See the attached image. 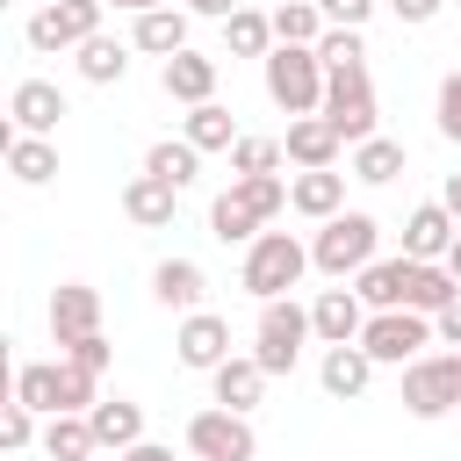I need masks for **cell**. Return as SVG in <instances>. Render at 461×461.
I'll use <instances>...</instances> for the list:
<instances>
[{"mask_svg":"<svg viewBox=\"0 0 461 461\" xmlns=\"http://www.w3.org/2000/svg\"><path fill=\"white\" fill-rule=\"evenodd\" d=\"M303 274H310V245H303L295 230H259V238L245 245L238 288H245V295H259V303H281Z\"/></svg>","mask_w":461,"mask_h":461,"instance_id":"1","label":"cell"},{"mask_svg":"<svg viewBox=\"0 0 461 461\" xmlns=\"http://www.w3.org/2000/svg\"><path fill=\"white\" fill-rule=\"evenodd\" d=\"M259 72H267V101H274L288 122H303V115H324V58H317V50L274 43Z\"/></svg>","mask_w":461,"mask_h":461,"instance_id":"2","label":"cell"},{"mask_svg":"<svg viewBox=\"0 0 461 461\" xmlns=\"http://www.w3.org/2000/svg\"><path fill=\"white\" fill-rule=\"evenodd\" d=\"M375 259H382V223L367 209H346V216L317 223V238H310V267L331 274V281H346V274H360Z\"/></svg>","mask_w":461,"mask_h":461,"instance_id":"3","label":"cell"},{"mask_svg":"<svg viewBox=\"0 0 461 461\" xmlns=\"http://www.w3.org/2000/svg\"><path fill=\"white\" fill-rule=\"evenodd\" d=\"M303 339H317V324H310V310H303L295 295H281V303H259V324H252V360H259L267 375H295V360H303Z\"/></svg>","mask_w":461,"mask_h":461,"instance_id":"4","label":"cell"},{"mask_svg":"<svg viewBox=\"0 0 461 461\" xmlns=\"http://www.w3.org/2000/svg\"><path fill=\"white\" fill-rule=\"evenodd\" d=\"M375 72L367 65H346V72H324V122L346 137V144H367V137H382L375 130Z\"/></svg>","mask_w":461,"mask_h":461,"instance_id":"5","label":"cell"},{"mask_svg":"<svg viewBox=\"0 0 461 461\" xmlns=\"http://www.w3.org/2000/svg\"><path fill=\"white\" fill-rule=\"evenodd\" d=\"M425 346H432V317H418V310H367L360 353L375 367H411V360H425Z\"/></svg>","mask_w":461,"mask_h":461,"instance_id":"6","label":"cell"},{"mask_svg":"<svg viewBox=\"0 0 461 461\" xmlns=\"http://www.w3.org/2000/svg\"><path fill=\"white\" fill-rule=\"evenodd\" d=\"M101 14H108V0H43L36 14H29V50H79V43H94L101 36Z\"/></svg>","mask_w":461,"mask_h":461,"instance_id":"7","label":"cell"},{"mask_svg":"<svg viewBox=\"0 0 461 461\" xmlns=\"http://www.w3.org/2000/svg\"><path fill=\"white\" fill-rule=\"evenodd\" d=\"M187 454H194V461H259V432H252L245 411L209 403V411L187 418Z\"/></svg>","mask_w":461,"mask_h":461,"instance_id":"8","label":"cell"},{"mask_svg":"<svg viewBox=\"0 0 461 461\" xmlns=\"http://www.w3.org/2000/svg\"><path fill=\"white\" fill-rule=\"evenodd\" d=\"M461 403V353H425V360H411L403 367V411L411 418H447Z\"/></svg>","mask_w":461,"mask_h":461,"instance_id":"9","label":"cell"},{"mask_svg":"<svg viewBox=\"0 0 461 461\" xmlns=\"http://www.w3.org/2000/svg\"><path fill=\"white\" fill-rule=\"evenodd\" d=\"M173 353H180V367H194V375H216V367L230 360V324H223L216 310H194V317H180V331H173Z\"/></svg>","mask_w":461,"mask_h":461,"instance_id":"10","label":"cell"},{"mask_svg":"<svg viewBox=\"0 0 461 461\" xmlns=\"http://www.w3.org/2000/svg\"><path fill=\"white\" fill-rule=\"evenodd\" d=\"M58 122H65V94H58L50 79H14V94H7V130H22V137H58Z\"/></svg>","mask_w":461,"mask_h":461,"instance_id":"11","label":"cell"},{"mask_svg":"<svg viewBox=\"0 0 461 461\" xmlns=\"http://www.w3.org/2000/svg\"><path fill=\"white\" fill-rule=\"evenodd\" d=\"M454 238H461V223L447 216V202H418L411 216H403V259H447L454 252Z\"/></svg>","mask_w":461,"mask_h":461,"instance_id":"12","label":"cell"},{"mask_svg":"<svg viewBox=\"0 0 461 461\" xmlns=\"http://www.w3.org/2000/svg\"><path fill=\"white\" fill-rule=\"evenodd\" d=\"M86 331H101V288L58 281V288H50V339L72 346V339H86Z\"/></svg>","mask_w":461,"mask_h":461,"instance_id":"13","label":"cell"},{"mask_svg":"<svg viewBox=\"0 0 461 461\" xmlns=\"http://www.w3.org/2000/svg\"><path fill=\"white\" fill-rule=\"evenodd\" d=\"M310 324H317L324 346H360V331H367V303H360V288H324V295L310 303Z\"/></svg>","mask_w":461,"mask_h":461,"instance_id":"14","label":"cell"},{"mask_svg":"<svg viewBox=\"0 0 461 461\" xmlns=\"http://www.w3.org/2000/svg\"><path fill=\"white\" fill-rule=\"evenodd\" d=\"M288 209L310 216V223L346 216V173H339V166H324V173H288Z\"/></svg>","mask_w":461,"mask_h":461,"instance_id":"15","label":"cell"},{"mask_svg":"<svg viewBox=\"0 0 461 461\" xmlns=\"http://www.w3.org/2000/svg\"><path fill=\"white\" fill-rule=\"evenodd\" d=\"M158 86H166V101H180V108H202V101H216V58H202V50H180V58H166V65H158Z\"/></svg>","mask_w":461,"mask_h":461,"instance_id":"16","label":"cell"},{"mask_svg":"<svg viewBox=\"0 0 461 461\" xmlns=\"http://www.w3.org/2000/svg\"><path fill=\"white\" fill-rule=\"evenodd\" d=\"M288 166L295 173H324V166H339V151H346V137L324 122V115H303V122H288Z\"/></svg>","mask_w":461,"mask_h":461,"instance_id":"17","label":"cell"},{"mask_svg":"<svg viewBox=\"0 0 461 461\" xmlns=\"http://www.w3.org/2000/svg\"><path fill=\"white\" fill-rule=\"evenodd\" d=\"M267 382H274V375H267V367H259L252 353H230V360H223V367L209 375V396H216L223 411H245V418H252V403L267 396Z\"/></svg>","mask_w":461,"mask_h":461,"instance_id":"18","label":"cell"},{"mask_svg":"<svg viewBox=\"0 0 461 461\" xmlns=\"http://www.w3.org/2000/svg\"><path fill=\"white\" fill-rule=\"evenodd\" d=\"M187 22H194L187 7H151V14H137V22H130V43H137L144 58H158V65H166V58H180V50H187Z\"/></svg>","mask_w":461,"mask_h":461,"instance_id":"19","label":"cell"},{"mask_svg":"<svg viewBox=\"0 0 461 461\" xmlns=\"http://www.w3.org/2000/svg\"><path fill=\"white\" fill-rule=\"evenodd\" d=\"M173 209H180V187H166V180H151V173H130V180H122V216H130L137 230H166Z\"/></svg>","mask_w":461,"mask_h":461,"instance_id":"20","label":"cell"},{"mask_svg":"<svg viewBox=\"0 0 461 461\" xmlns=\"http://www.w3.org/2000/svg\"><path fill=\"white\" fill-rule=\"evenodd\" d=\"M202 295H209V274H202L194 259H158V267H151V303H166V310L194 317V310H202Z\"/></svg>","mask_w":461,"mask_h":461,"instance_id":"21","label":"cell"},{"mask_svg":"<svg viewBox=\"0 0 461 461\" xmlns=\"http://www.w3.org/2000/svg\"><path fill=\"white\" fill-rule=\"evenodd\" d=\"M411 274H418V259H375V267H360L353 274V288H360V303L367 310H403L411 303Z\"/></svg>","mask_w":461,"mask_h":461,"instance_id":"22","label":"cell"},{"mask_svg":"<svg viewBox=\"0 0 461 461\" xmlns=\"http://www.w3.org/2000/svg\"><path fill=\"white\" fill-rule=\"evenodd\" d=\"M317 382H324V396L353 403V396H367V382H375V360H367L360 346H324V360H317Z\"/></svg>","mask_w":461,"mask_h":461,"instance_id":"23","label":"cell"},{"mask_svg":"<svg viewBox=\"0 0 461 461\" xmlns=\"http://www.w3.org/2000/svg\"><path fill=\"white\" fill-rule=\"evenodd\" d=\"M86 425H94V439H101L108 454H130V447L144 439V403H130V396H101V403L86 411Z\"/></svg>","mask_w":461,"mask_h":461,"instance_id":"24","label":"cell"},{"mask_svg":"<svg viewBox=\"0 0 461 461\" xmlns=\"http://www.w3.org/2000/svg\"><path fill=\"white\" fill-rule=\"evenodd\" d=\"M0 144H7V173H14L22 187H50V180H58V144H50V137H22V130H7Z\"/></svg>","mask_w":461,"mask_h":461,"instance_id":"25","label":"cell"},{"mask_svg":"<svg viewBox=\"0 0 461 461\" xmlns=\"http://www.w3.org/2000/svg\"><path fill=\"white\" fill-rule=\"evenodd\" d=\"M324 29H331V22H324V7H317V0H281V7H274V43L317 50V43H324Z\"/></svg>","mask_w":461,"mask_h":461,"instance_id":"26","label":"cell"},{"mask_svg":"<svg viewBox=\"0 0 461 461\" xmlns=\"http://www.w3.org/2000/svg\"><path fill=\"white\" fill-rule=\"evenodd\" d=\"M267 50H274V14L238 7V14L223 22V58H259V65H267Z\"/></svg>","mask_w":461,"mask_h":461,"instance_id":"27","label":"cell"},{"mask_svg":"<svg viewBox=\"0 0 461 461\" xmlns=\"http://www.w3.org/2000/svg\"><path fill=\"white\" fill-rule=\"evenodd\" d=\"M180 137L194 144V151H230L245 130L230 122V108L223 101H202V108H187V122H180Z\"/></svg>","mask_w":461,"mask_h":461,"instance_id":"28","label":"cell"},{"mask_svg":"<svg viewBox=\"0 0 461 461\" xmlns=\"http://www.w3.org/2000/svg\"><path fill=\"white\" fill-rule=\"evenodd\" d=\"M144 173H151V180H166V187H194V173H202V151H194L187 137H158V144L144 151Z\"/></svg>","mask_w":461,"mask_h":461,"instance_id":"29","label":"cell"},{"mask_svg":"<svg viewBox=\"0 0 461 461\" xmlns=\"http://www.w3.org/2000/svg\"><path fill=\"white\" fill-rule=\"evenodd\" d=\"M14 403L36 418H58V360H22L14 367Z\"/></svg>","mask_w":461,"mask_h":461,"instance_id":"30","label":"cell"},{"mask_svg":"<svg viewBox=\"0 0 461 461\" xmlns=\"http://www.w3.org/2000/svg\"><path fill=\"white\" fill-rule=\"evenodd\" d=\"M130 50H137V43H115V36L79 43V79H86V86H115V79L130 72Z\"/></svg>","mask_w":461,"mask_h":461,"instance_id":"31","label":"cell"},{"mask_svg":"<svg viewBox=\"0 0 461 461\" xmlns=\"http://www.w3.org/2000/svg\"><path fill=\"white\" fill-rule=\"evenodd\" d=\"M259 230H267V223H259V216L238 202V187H223V194L209 202V238H223V245H252Z\"/></svg>","mask_w":461,"mask_h":461,"instance_id":"32","label":"cell"},{"mask_svg":"<svg viewBox=\"0 0 461 461\" xmlns=\"http://www.w3.org/2000/svg\"><path fill=\"white\" fill-rule=\"evenodd\" d=\"M396 173H403V144H396V137H367V144H353V180L389 187Z\"/></svg>","mask_w":461,"mask_h":461,"instance_id":"33","label":"cell"},{"mask_svg":"<svg viewBox=\"0 0 461 461\" xmlns=\"http://www.w3.org/2000/svg\"><path fill=\"white\" fill-rule=\"evenodd\" d=\"M43 454H50V461H94L101 439H94L86 418H50V425H43Z\"/></svg>","mask_w":461,"mask_h":461,"instance_id":"34","label":"cell"},{"mask_svg":"<svg viewBox=\"0 0 461 461\" xmlns=\"http://www.w3.org/2000/svg\"><path fill=\"white\" fill-rule=\"evenodd\" d=\"M288 166V144L281 137H238L230 144V180H245V173H281Z\"/></svg>","mask_w":461,"mask_h":461,"instance_id":"35","label":"cell"},{"mask_svg":"<svg viewBox=\"0 0 461 461\" xmlns=\"http://www.w3.org/2000/svg\"><path fill=\"white\" fill-rule=\"evenodd\" d=\"M230 187H238V202H245L259 223H274V216L288 209V180H281V173H245V180H230Z\"/></svg>","mask_w":461,"mask_h":461,"instance_id":"36","label":"cell"},{"mask_svg":"<svg viewBox=\"0 0 461 461\" xmlns=\"http://www.w3.org/2000/svg\"><path fill=\"white\" fill-rule=\"evenodd\" d=\"M317 58H324V72H346V65H367V43H360V29H324Z\"/></svg>","mask_w":461,"mask_h":461,"instance_id":"37","label":"cell"},{"mask_svg":"<svg viewBox=\"0 0 461 461\" xmlns=\"http://www.w3.org/2000/svg\"><path fill=\"white\" fill-rule=\"evenodd\" d=\"M58 360H72V367H86V375H108V360H115V346H108L101 331H86V339H72V346H58Z\"/></svg>","mask_w":461,"mask_h":461,"instance_id":"38","label":"cell"},{"mask_svg":"<svg viewBox=\"0 0 461 461\" xmlns=\"http://www.w3.org/2000/svg\"><path fill=\"white\" fill-rule=\"evenodd\" d=\"M432 122H439V137H447V144H461V72H447V79H439Z\"/></svg>","mask_w":461,"mask_h":461,"instance_id":"39","label":"cell"},{"mask_svg":"<svg viewBox=\"0 0 461 461\" xmlns=\"http://www.w3.org/2000/svg\"><path fill=\"white\" fill-rule=\"evenodd\" d=\"M29 439H36V411H22V403H7V418H0V447H7V454H22Z\"/></svg>","mask_w":461,"mask_h":461,"instance_id":"40","label":"cell"},{"mask_svg":"<svg viewBox=\"0 0 461 461\" xmlns=\"http://www.w3.org/2000/svg\"><path fill=\"white\" fill-rule=\"evenodd\" d=\"M317 7H324L331 29H367V14H375L382 0H317Z\"/></svg>","mask_w":461,"mask_h":461,"instance_id":"41","label":"cell"},{"mask_svg":"<svg viewBox=\"0 0 461 461\" xmlns=\"http://www.w3.org/2000/svg\"><path fill=\"white\" fill-rule=\"evenodd\" d=\"M382 7H389L403 29H425V22H439V7H447V0H382Z\"/></svg>","mask_w":461,"mask_h":461,"instance_id":"42","label":"cell"},{"mask_svg":"<svg viewBox=\"0 0 461 461\" xmlns=\"http://www.w3.org/2000/svg\"><path fill=\"white\" fill-rule=\"evenodd\" d=\"M432 339H439V346H461V303H447V310L432 317Z\"/></svg>","mask_w":461,"mask_h":461,"instance_id":"43","label":"cell"},{"mask_svg":"<svg viewBox=\"0 0 461 461\" xmlns=\"http://www.w3.org/2000/svg\"><path fill=\"white\" fill-rule=\"evenodd\" d=\"M180 7H187V14H209V22H230L245 0H180Z\"/></svg>","mask_w":461,"mask_h":461,"instance_id":"44","label":"cell"},{"mask_svg":"<svg viewBox=\"0 0 461 461\" xmlns=\"http://www.w3.org/2000/svg\"><path fill=\"white\" fill-rule=\"evenodd\" d=\"M115 461H173V447H158V439H137L130 454H115Z\"/></svg>","mask_w":461,"mask_h":461,"instance_id":"45","label":"cell"},{"mask_svg":"<svg viewBox=\"0 0 461 461\" xmlns=\"http://www.w3.org/2000/svg\"><path fill=\"white\" fill-rule=\"evenodd\" d=\"M439 202H447V216L461 223V173H447V180H439Z\"/></svg>","mask_w":461,"mask_h":461,"instance_id":"46","label":"cell"},{"mask_svg":"<svg viewBox=\"0 0 461 461\" xmlns=\"http://www.w3.org/2000/svg\"><path fill=\"white\" fill-rule=\"evenodd\" d=\"M108 7H122V14H151V7H173V0H108Z\"/></svg>","mask_w":461,"mask_h":461,"instance_id":"47","label":"cell"},{"mask_svg":"<svg viewBox=\"0 0 461 461\" xmlns=\"http://www.w3.org/2000/svg\"><path fill=\"white\" fill-rule=\"evenodd\" d=\"M447 274H454V281H461V238H454V252H447Z\"/></svg>","mask_w":461,"mask_h":461,"instance_id":"48","label":"cell"}]
</instances>
